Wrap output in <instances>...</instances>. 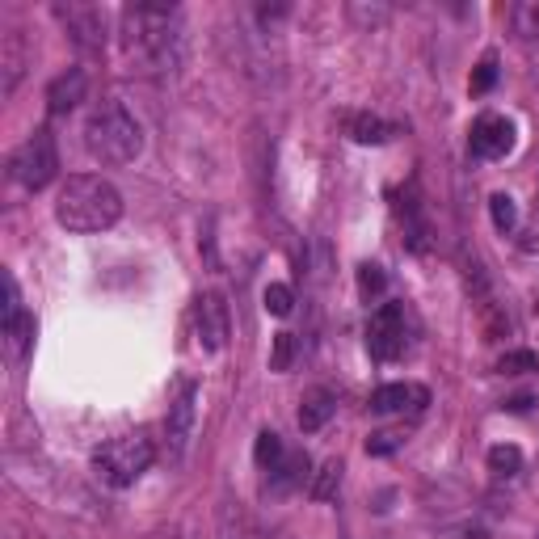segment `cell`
Here are the masks:
<instances>
[{
	"label": "cell",
	"mask_w": 539,
	"mask_h": 539,
	"mask_svg": "<svg viewBox=\"0 0 539 539\" xmlns=\"http://www.w3.org/2000/svg\"><path fill=\"white\" fill-rule=\"evenodd\" d=\"M123 47L144 72H173L182 64V13L173 5H127Z\"/></svg>",
	"instance_id": "cell-1"
},
{
	"label": "cell",
	"mask_w": 539,
	"mask_h": 539,
	"mask_svg": "<svg viewBox=\"0 0 539 539\" xmlns=\"http://www.w3.org/2000/svg\"><path fill=\"white\" fill-rule=\"evenodd\" d=\"M55 219L68 232H106L123 219V194L106 177H93V173L68 177L55 198Z\"/></svg>",
	"instance_id": "cell-2"
},
{
	"label": "cell",
	"mask_w": 539,
	"mask_h": 539,
	"mask_svg": "<svg viewBox=\"0 0 539 539\" xmlns=\"http://www.w3.org/2000/svg\"><path fill=\"white\" fill-rule=\"evenodd\" d=\"M85 148L102 165H131L139 148H144V131H139L135 114L127 106L102 102L85 118Z\"/></svg>",
	"instance_id": "cell-3"
},
{
	"label": "cell",
	"mask_w": 539,
	"mask_h": 539,
	"mask_svg": "<svg viewBox=\"0 0 539 539\" xmlns=\"http://www.w3.org/2000/svg\"><path fill=\"white\" fill-rule=\"evenodd\" d=\"M152 459H156L152 434L148 430H131V434H118V438H110V443L97 447L93 468L110 489H131L139 476L152 468Z\"/></svg>",
	"instance_id": "cell-4"
},
{
	"label": "cell",
	"mask_w": 539,
	"mask_h": 539,
	"mask_svg": "<svg viewBox=\"0 0 539 539\" xmlns=\"http://www.w3.org/2000/svg\"><path fill=\"white\" fill-rule=\"evenodd\" d=\"M59 173V152H55V135L47 127H38L22 148L9 156V177L22 190H43L55 182Z\"/></svg>",
	"instance_id": "cell-5"
},
{
	"label": "cell",
	"mask_w": 539,
	"mask_h": 539,
	"mask_svg": "<svg viewBox=\"0 0 539 539\" xmlns=\"http://www.w3.org/2000/svg\"><path fill=\"white\" fill-rule=\"evenodd\" d=\"M409 346V308L401 299L392 304H379L367 321V354L375 363H396Z\"/></svg>",
	"instance_id": "cell-6"
},
{
	"label": "cell",
	"mask_w": 539,
	"mask_h": 539,
	"mask_svg": "<svg viewBox=\"0 0 539 539\" xmlns=\"http://www.w3.org/2000/svg\"><path fill=\"white\" fill-rule=\"evenodd\" d=\"M194 329H198V346L219 354L228 346V304H224V295H198V304H194Z\"/></svg>",
	"instance_id": "cell-7"
},
{
	"label": "cell",
	"mask_w": 539,
	"mask_h": 539,
	"mask_svg": "<svg viewBox=\"0 0 539 539\" xmlns=\"http://www.w3.org/2000/svg\"><path fill=\"white\" fill-rule=\"evenodd\" d=\"M194 417H198V384L194 379H182L177 384V396L169 401V413H165V434H169V447L182 455L190 434H194Z\"/></svg>",
	"instance_id": "cell-8"
},
{
	"label": "cell",
	"mask_w": 539,
	"mask_h": 539,
	"mask_svg": "<svg viewBox=\"0 0 539 539\" xmlns=\"http://www.w3.org/2000/svg\"><path fill=\"white\" fill-rule=\"evenodd\" d=\"M468 148H472V156H481V161H502V156L514 148V123L502 114L476 118L472 135H468Z\"/></svg>",
	"instance_id": "cell-9"
},
{
	"label": "cell",
	"mask_w": 539,
	"mask_h": 539,
	"mask_svg": "<svg viewBox=\"0 0 539 539\" xmlns=\"http://www.w3.org/2000/svg\"><path fill=\"white\" fill-rule=\"evenodd\" d=\"M0 325H5L13 358H26L30 342H34V316L26 312L22 291H17V278L13 274H5V316H0Z\"/></svg>",
	"instance_id": "cell-10"
},
{
	"label": "cell",
	"mask_w": 539,
	"mask_h": 539,
	"mask_svg": "<svg viewBox=\"0 0 539 539\" xmlns=\"http://www.w3.org/2000/svg\"><path fill=\"white\" fill-rule=\"evenodd\" d=\"M59 22L68 26V34L76 38V47L85 51H102L106 47V9L97 5H59Z\"/></svg>",
	"instance_id": "cell-11"
},
{
	"label": "cell",
	"mask_w": 539,
	"mask_h": 539,
	"mask_svg": "<svg viewBox=\"0 0 539 539\" xmlns=\"http://www.w3.org/2000/svg\"><path fill=\"white\" fill-rule=\"evenodd\" d=\"M430 405V392L422 384H384L371 392V413H417Z\"/></svg>",
	"instance_id": "cell-12"
},
{
	"label": "cell",
	"mask_w": 539,
	"mask_h": 539,
	"mask_svg": "<svg viewBox=\"0 0 539 539\" xmlns=\"http://www.w3.org/2000/svg\"><path fill=\"white\" fill-rule=\"evenodd\" d=\"M85 93H89V76L81 68H68V72H59L51 89H47V110L51 114H68L85 102Z\"/></svg>",
	"instance_id": "cell-13"
},
{
	"label": "cell",
	"mask_w": 539,
	"mask_h": 539,
	"mask_svg": "<svg viewBox=\"0 0 539 539\" xmlns=\"http://www.w3.org/2000/svg\"><path fill=\"white\" fill-rule=\"evenodd\" d=\"M333 413H337V396L329 388H312V392H304V401H299V430L304 434L325 430Z\"/></svg>",
	"instance_id": "cell-14"
},
{
	"label": "cell",
	"mask_w": 539,
	"mask_h": 539,
	"mask_svg": "<svg viewBox=\"0 0 539 539\" xmlns=\"http://www.w3.org/2000/svg\"><path fill=\"white\" fill-rule=\"evenodd\" d=\"M0 68H5V93H13L26 72V34L22 30L5 34V43H0Z\"/></svg>",
	"instance_id": "cell-15"
},
{
	"label": "cell",
	"mask_w": 539,
	"mask_h": 539,
	"mask_svg": "<svg viewBox=\"0 0 539 539\" xmlns=\"http://www.w3.org/2000/svg\"><path fill=\"white\" fill-rule=\"evenodd\" d=\"M304 481H308V455L304 451H287L283 464L270 472V489L274 493H291V489H299Z\"/></svg>",
	"instance_id": "cell-16"
},
{
	"label": "cell",
	"mask_w": 539,
	"mask_h": 539,
	"mask_svg": "<svg viewBox=\"0 0 539 539\" xmlns=\"http://www.w3.org/2000/svg\"><path fill=\"white\" fill-rule=\"evenodd\" d=\"M350 139L354 144H388V135L392 127L384 123V118H375V114H350Z\"/></svg>",
	"instance_id": "cell-17"
},
{
	"label": "cell",
	"mask_w": 539,
	"mask_h": 539,
	"mask_svg": "<svg viewBox=\"0 0 539 539\" xmlns=\"http://www.w3.org/2000/svg\"><path fill=\"white\" fill-rule=\"evenodd\" d=\"M489 472L493 476H506V481H510V476L523 472V451H518L514 443H497L489 451Z\"/></svg>",
	"instance_id": "cell-18"
},
{
	"label": "cell",
	"mask_w": 539,
	"mask_h": 539,
	"mask_svg": "<svg viewBox=\"0 0 539 539\" xmlns=\"http://www.w3.org/2000/svg\"><path fill=\"white\" fill-rule=\"evenodd\" d=\"M283 455H287V447H283V438H278L274 430H262V434H257L253 459H257V464H262L266 472H274L278 464H283Z\"/></svg>",
	"instance_id": "cell-19"
},
{
	"label": "cell",
	"mask_w": 539,
	"mask_h": 539,
	"mask_svg": "<svg viewBox=\"0 0 539 539\" xmlns=\"http://www.w3.org/2000/svg\"><path fill=\"white\" fill-rule=\"evenodd\" d=\"M342 459H329V464L321 468V472H316V481H312V497H316V502H329V497L337 493V485H342Z\"/></svg>",
	"instance_id": "cell-20"
},
{
	"label": "cell",
	"mask_w": 539,
	"mask_h": 539,
	"mask_svg": "<svg viewBox=\"0 0 539 539\" xmlns=\"http://www.w3.org/2000/svg\"><path fill=\"white\" fill-rule=\"evenodd\" d=\"M384 287H388V274H384V266H375V262H367V266H358V295L367 299H379L384 295Z\"/></svg>",
	"instance_id": "cell-21"
},
{
	"label": "cell",
	"mask_w": 539,
	"mask_h": 539,
	"mask_svg": "<svg viewBox=\"0 0 539 539\" xmlns=\"http://www.w3.org/2000/svg\"><path fill=\"white\" fill-rule=\"evenodd\" d=\"M489 215H493V228L497 232H510L518 224V207H514L510 194H493L489 198Z\"/></svg>",
	"instance_id": "cell-22"
},
{
	"label": "cell",
	"mask_w": 539,
	"mask_h": 539,
	"mask_svg": "<svg viewBox=\"0 0 539 539\" xmlns=\"http://www.w3.org/2000/svg\"><path fill=\"white\" fill-rule=\"evenodd\" d=\"M510 17H514V30L523 38H539V0H523V5H514Z\"/></svg>",
	"instance_id": "cell-23"
},
{
	"label": "cell",
	"mask_w": 539,
	"mask_h": 539,
	"mask_svg": "<svg viewBox=\"0 0 539 539\" xmlns=\"http://www.w3.org/2000/svg\"><path fill=\"white\" fill-rule=\"evenodd\" d=\"M295 354H299L295 333H278V337H274V354H270V371H291Z\"/></svg>",
	"instance_id": "cell-24"
},
{
	"label": "cell",
	"mask_w": 539,
	"mask_h": 539,
	"mask_svg": "<svg viewBox=\"0 0 539 539\" xmlns=\"http://www.w3.org/2000/svg\"><path fill=\"white\" fill-rule=\"evenodd\" d=\"M262 304H266V312H270V316H291L295 295H291V287H287V283H270V287H266V295H262Z\"/></svg>",
	"instance_id": "cell-25"
},
{
	"label": "cell",
	"mask_w": 539,
	"mask_h": 539,
	"mask_svg": "<svg viewBox=\"0 0 539 539\" xmlns=\"http://www.w3.org/2000/svg\"><path fill=\"white\" fill-rule=\"evenodd\" d=\"M405 443V434H396V430H379L367 438V455H392L396 447Z\"/></svg>",
	"instance_id": "cell-26"
},
{
	"label": "cell",
	"mask_w": 539,
	"mask_h": 539,
	"mask_svg": "<svg viewBox=\"0 0 539 539\" xmlns=\"http://www.w3.org/2000/svg\"><path fill=\"white\" fill-rule=\"evenodd\" d=\"M497 371H502V375H523V371H535V354H531V350H514V354H506L502 363H497Z\"/></svg>",
	"instance_id": "cell-27"
},
{
	"label": "cell",
	"mask_w": 539,
	"mask_h": 539,
	"mask_svg": "<svg viewBox=\"0 0 539 539\" xmlns=\"http://www.w3.org/2000/svg\"><path fill=\"white\" fill-rule=\"evenodd\" d=\"M493 81H497V59H481L472 72V93H489Z\"/></svg>",
	"instance_id": "cell-28"
}]
</instances>
